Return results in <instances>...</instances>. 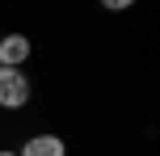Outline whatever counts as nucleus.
Instances as JSON below:
<instances>
[{
    "label": "nucleus",
    "instance_id": "obj_1",
    "mask_svg": "<svg viewBox=\"0 0 160 156\" xmlns=\"http://www.w3.org/2000/svg\"><path fill=\"white\" fill-rule=\"evenodd\" d=\"M34 97V84L21 68H0V110H21L30 106Z\"/></svg>",
    "mask_w": 160,
    "mask_h": 156
},
{
    "label": "nucleus",
    "instance_id": "obj_2",
    "mask_svg": "<svg viewBox=\"0 0 160 156\" xmlns=\"http://www.w3.org/2000/svg\"><path fill=\"white\" fill-rule=\"evenodd\" d=\"M34 55L30 34H0V68H21Z\"/></svg>",
    "mask_w": 160,
    "mask_h": 156
},
{
    "label": "nucleus",
    "instance_id": "obj_3",
    "mask_svg": "<svg viewBox=\"0 0 160 156\" xmlns=\"http://www.w3.org/2000/svg\"><path fill=\"white\" fill-rule=\"evenodd\" d=\"M17 156H68V143L63 135H51V131H38L17 148Z\"/></svg>",
    "mask_w": 160,
    "mask_h": 156
},
{
    "label": "nucleus",
    "instance_id": "obj_4",
    "mask_svg": "<svg viewBox=\"0 0 160 156\" xmlns=\"http://www.w3.org/2000/svg\"><path fill=\"white\" fill-rule=\"evenodd\" d=\"M105 8L110 13H122V8H131V0H105Z\"/></svg>",
    "mask_w": 160,
    "mask_h": 156
},
{
    "label": "nucleus",
    "instance_id": "obj_5",
    "mask_svg": "<svg viewBox=\"0 0 160 156\" xmlns=\"http://www.w3.org/2000/svg\"><path fill=\"white\" fill-rule=\"evenodd\" d=\"M0 156H17V152H13V148H0Z\"/></svg>",
    "mask_w": 160,
    "mask_h": 156
}]
</instances>
